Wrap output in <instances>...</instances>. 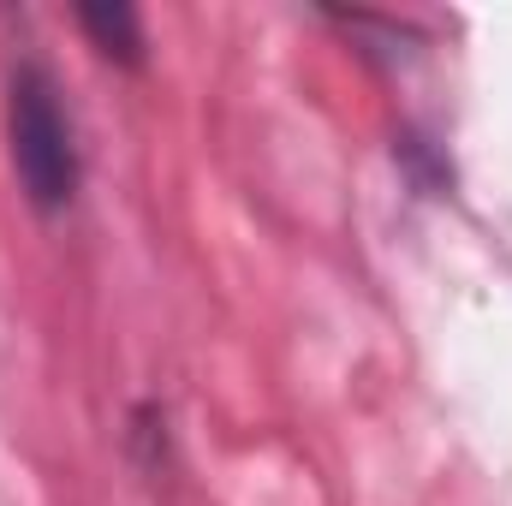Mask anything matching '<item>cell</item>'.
Returning a JSON list of instances; mask_svg holds the SVG:
<instances>
[{"label": "cell", "mask_w": 512, "mask_h": 506, "mask_svg": "<svg viewBox=\"0 0 512 506\" xmlns=\"http://www.w3.org/2000/svg\"><path fill=\"white\" fill-rule=\"evenodd\" d=\"M0 126H6V167L36 221H60L84 197V137L72 120L66 84L48 54L18 48L0 78Z\"/></svg>", "instance_id": "cell-1"}, {"label": "cell", "mask_w": 512, "mask_h": 506, "mask_svg": "<svg viewBox=\"0 0 512 506\" xmlns=\"http://www.w3.org/2000/svg\"><path fill=\"white\" fill-rule=\"evenodd\" d=\"M316 18L322 24H334V30H346L352 36V48L376 66V72H399V66H411L423 48H429V36L411 24V18H393V12H346V6H316Z\"/></svg>", "instance_id": "cell-2"}, {"label": "cell", "mask_w": 512, "mask_h": 506, "mask_svg": "<svg viewBox=\"0 0 512 506\" xmlns=\"http://www.w3.org/2000/svg\"><path fill=\"white\" fill-rule=\"evenodd\" d=\"M72 24L96 48V60H108L114 72H143L149 66V30H143V12L131 0H78Z\"/></svg>", "instance_id": "cell-3"}, {"label": "cell", "mask_w": 512, "mask_h": 506, "mask_svg": "<svg viewBox=\"0 0 512 506\" xmlns=\"http://www.w3.org/2000/svg\"><path fill=\"white\" fill-rule=\"evenodd\" d=\"M387 155H393V167H399V179H405L411 197H423V203H453L459 197V161H453V149L429 126L405 120V126L393 131Z\"/></svg>", "instance_id": "cell-4"}, {"label": "cell", "mask_w": 512, "mask_h": 506, "mask_svg": "<svg viewBox=\"0 0 512 506\" xmlns=\"http://www.w3.org/2000/svg\"><path fill=\"white\" fill-rule=\"evenodd\" d=\"M120 447H126V465L143 483H167L179 471V435H173V411L143 393L126 411V429H120Z\"/></svg>", "instance_id": "cell-5"}]
</instances>
